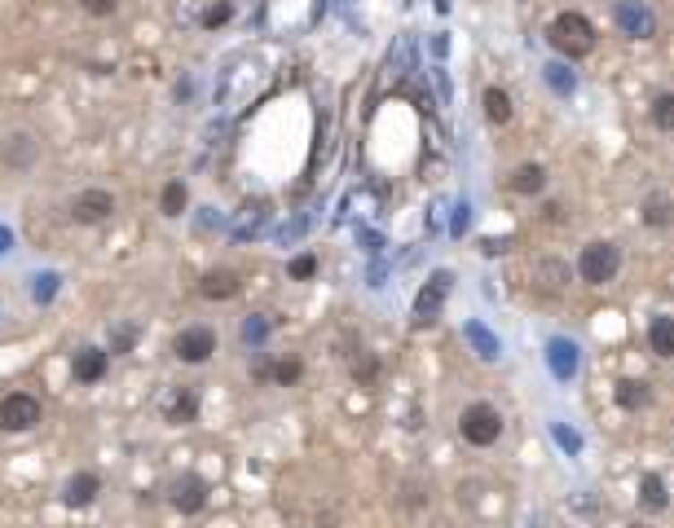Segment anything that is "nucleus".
Instances as JSON below:
<instances>
[{"label": "nucleus", "instance_id": "nucleus-9", "mask_svg": "<svg viewBox=\"0 0 674 528\" xmlns=\"http://www.w3.org/2000/svg\"><path fill=\"white\" fill-rule=\"evenodd\" d=\"M110 211H115L110 190H84V194H75V199H71V216H75L80 225H102Z\"/></svg>", "mask_w": 674, "mask_h": 528}, {"label": "nucleus", "instance_id": "nucleus-15", "mask_svg": "<svg viewBox=\"0 0 674 528\" xmlns=\"http://www.w3.org/2000/svg\"><path fill=\"white\" fill-rule=\"evenodd\" d=\"M639 507H644V511H666V507H670V493H666V480H661V475H644V480H639Z\"/></svg>", "mask_w": 674, "mask_h": 528}, {"label": "nucleus", "instance_id": "nucleus-27", "mask_svg": "<svg viewBox=\"0 0 674 528\" xmlns=\"http://www.w3.org/2000/svg\"><path fill=\"white\" fill-rule=\"evenodd\" d=\"M467 339H471V344L480 348V357H489V362L498 357V344H494V339H489V335H485L480 326H467Z\"/></svg>", "mask_w": 674, "mask_h": 528}, {"label": "nucleus", "instance_id": "nucleus-13", "mask_svg": "<svg viewBox=\"0 0 674 528\" xmlns=\"http://www.w3.org/2000/svg\"><path fill=\"white\" fill-rule=\"evenodd\" d=\"M194 414H199V396L190 392V387H177L172 396H168V405H163V419L168 422H194Z\"/></svg>", "mask_w": 674, "mask_h": 528}, {"label": "nucleus", "instance_id": "nucleus-25", "mask_svg": "<svg viewBox=\"0 0 674 528\" xmlns=\"http://www.w3.org/2000/svg\"><path fill=\"white\" fill-rule=\"evenodd\" d=\"M57 282H62L57 273H45V277H36V286H31V300H36V304H49L53 295H57Z\"/></svg>", "mask_w": 674, "mask_h": 528}, {"label": "nucleus", "instance_id": "nucleus-29", "mask_svg": "<svg viewBox=\"0 0 674 528\" xmlns=\"http://www.w3.org/2000/svg\"><path fill=\"white\" fill-rule=\"evenodd\" d=\"M80 9L93 13V18H110V13L119 9V0H80Z\"/></svg>", "mask_w": 674, "mask_h": 528}, {"label": "nucleus", "instance_id": "nucleus-7", "mask_svg": "<svg viewBox=\"0 0 674 528\" xmlns=\"http://www.w3.org/2000/svg\"><path fill=\"white\" fill-rule=\"evenodd\" d=\"M168 502H172L181 515H199V511L208 507V484H203L199 475H181V480H172Z\"/></svg>", "mask_w": 674, "mask_h": 528}, {"label": "nucleus", "instance_id": "nucleus-17", "mask_svg": "<svg viewBox=\"0 0 674 528\" xmlns=\"http://www.w3.org/2000/svg\"><path fill=\"white\" fill-rule=\"evenodd\" d=\"M648 348L670 362L674 357V317H652V326H648Z\"/></svg>", "mask_w": 674, "mask_h": 528}, {"label": "nucleus", "instance_id": "nucleus-1", "mask_svg": "<svg viewBox=\"0 0 674 528\" xmlns=\"http://www.w3.org/2000/svg\"><path fill=\"white\" fill-rule=\"evenodd\" d=\"M547 40H551V49L565 53V57H586V53L595 49V27H591V18L586 13H560L556 22H551V31H547Z\"/></svg>", "mask_w": 674, "mask_h": 528}, {"label": "nucleus", "instance_id": "nucleus-30", "mask_svg": "<svg viewBox=\"0 0 674 528\" xmlns=\"http://www.w3.org/2000/svg\"><path fill=\"white\" fill-rule=\"evenodd\" d=\"M264 335H269V326H264L260 317H247V321H243V344H260Z\"/></svg>", "mask_w": 674, "mask_h": 528}, {"label": "nucleus", "instance_id": "nucleus-24", "mask_svg": "<svg viewBox=\"0 0 674 528\" xmlns=\"http://www.w3.org/2000/svg\"><path fill=\"white\" fill-rule=\"evenodd\" d=\"M133 344H137V326H128V321H124V326H115V330H110V353H128Z\"/></svg>", "mask_w": 674, "mask_h": 528}, {"label": "nucleus", "instance_id": "nucleus-28", "mask_svg": "<svg viewBox=\"0 0 674 528\" xmlns=\"http://www.w3.org/2000/svg\"><path fill=\"white\" fill-rule=\"evenodd\" d=\"M287 273H291L296 282H305V277H313V273H317V256H296V260L287 264Z\"/></svg>", "mask_w": 674, "mask_h": 528}, {"label": "nucleus", "instance_id": "nucleus-5", "mask_svg": "<svg viewBox=\"0 0 674 528\" xmlns=\"http://www.w3.org/2000/svg\"><path fill=\"white\" fill-rule=\"evenodd\" d=\"M172 353H177V362H186V366H203L212 353H216V330H212V326H186V330L172 339Z\"/></svg>", "mask_w": 674, "mask_h": 528}, {"label": "nucleus", "instance_id": "nucleus-21", "mask_svg": "<svg viewBox=\"0 0 674 528\" xmlns=\"http://www.w3.org/2000/svg\"><path fill=\"white\" fill-rule=\"evenodd\" d=\"M648 119H652L661 132H674V93H657L652 106H648Z\"/></svg>", "mask_w": 674, "mask_h": 528}, {"label": "nucleus", "instance_id": "nucleus-16", "mask_svg": "<svg viewBox=\"0 0 674 528\" xmlns=\"http://www.w3.org/2000/svg\"><path fill=\"white\" fill-rule=\"evenodd\" d=\"M512 190L516 194H542L547 190V167L542 163H520L512 172Z\"/></svg>", "mask_w": 674, "mask_h": 528}, {"label": "nucleus", "instance_id": "nucleus-19", "mask_svg": "<svg viewBox=\"0 0 674 528\" xmlns=\"http://www.w3.org/2000/svg\"><path fill=\"white\" fill-rule=\"evenodd\" d=\"M36 158V137L31 132H13L9 141H4V163L9 167H27Z\"/></svg>", "mask_w": 674, "mask_h": 528}, {"label": "nucleus", "instance_id": "nucleus-20", "mask_svg": "<svg viewBox=\"0 0 674 528\" xmlns=\"http://www.w3.org/2000/svg\"><path fill=\"white\" fill-rule=\"evenodd\" d=\"M613 396H618V405H622V410H644V405L652 401V392H648V383H639V379H622Z\"/></svg>", "mask_w": 674, "mask_h": 528}, {"label": "nucleus", "instance_id": "nucleus-14", "mask_svg": "<svg viewBox=\"0 0 674 528\" xmlns=\"http://www.w3.org/2000/svg\"><path fill=\"white\" fill-rule=\"evenodd\" d=\"M639 211H644V225H648V229H670L674 225V199L670 194H648Z\"/></svg>", "mask_w": 674, "mask_h": 528}, {"label": "nucleus", "instance_id": "nucleus-26", "mask_svg": "<svg viewBox=\"0 0 674 528\" xmlns=\"http://www.w3.org/2000/svg\"><path fill=\"white\" fill-rule=\"evenodd\" d=\"M300 374H305V366H300L296 357H291V362H278V366L269 370V379H273V383H282V387H287V383H296Z\"/></svg>", "mask_w": 674, "mask_h": 528}, {"label": "nucleus", "instance_id": "nucleus-4", "mask_svg": "<svg viewBox=\"0 0 674 528\" xmlns=\"http://www.w3.org/2000/svg\"><path fill=\"white\" fill-rule=\"evenodd\" d=\"M40 401L31 396V392H9L4 401H0V431H31L36 422H40Z\"/></svg>", "mask_w": 674, "mask_h": 528}, {"label": "nucleus", "instance_id": "nucleus-2", "mask_svg": "<svg viewBox=\"0 0 674 528\" xmlns=\"http://www.w3.org/2000/svg\"><path fill=\"white\" fill-rule=\"evenodd\" d=\"M618 268H622V247L604 243V238L591 243V247H582V256H577V277L586 286H609L618 277Z\"/></svg>", "mask_w": 674, "mask_h": 528}, {"label": "nucleus", "instance_id": "nucleus-11", "mask_svg": "<svg viewBox=\"0 0 674 528\" xmlns=\"http://www.w3.org/2000/svg\"><path fill=\"white\" fill-rule=\"evenodd\" d=\"M238 286H243V282H238L234 268H208L203 282H199V295H203V300H234Z\"/></svg>", "mask_w": 674, "mask_h": 528}, {"label": "nucleus", "instance_id": "nucleus-12", "mask_svg": "<svg viewBox=\"0 0 674 528\" xmlns=\"http://www.w3.org/2000/svg\"><path fill=\"white\" fill-rule=\"evenodd\" d=\"M98 493H102V480H98L93 472H80V475H71V480H66L62 502H66V507H89Z\"/></svg>", "mask_w": 674, "mask_h": 528}, {"label": "nucleus", "instance_id": "nucleus-10", "mask_svg": "<svg viewBox=\"0 0 674 528\" xmlns=\"http://www.w3.org/2000/svg\"><path fill=\"white\" fill-rule=\"evenodd\" d=\"M106 366H110V353L106 348H80L75 353V362H71V374H75V383H102L106 379Z\"/></svg>", "mask_w": 674, "mask_h": 528}, {"label": "nucleus", "instance_id": "nucleus-8", "mask_svg": "<svg viewBox=\"0 0 674 528\" xmlns=\"http://www.w3.org/2000/svg\"><path fill=\"white\" fill-rule=\"evenodd\" d=\"M618 27H622L630 40H652L657 18L648 13V4H644V0H622V4H618Z\"/></svg>", "mask_w": 674, "mask_h": 528}, {"label": "nucleus", "instance_id": "nucleus-22", "mask_svg": "<svg viewBox=\"0 0 674 528\" xmlns=\"http://www.w3.org/2000/svg\"><path fill=\"white\" fill-rule=\"evenodd\" d=\"M186 203H190L186 185H181V181H168V185H163V199H159L163 216H181V211H186Z\"/></svg>", "mask_w": 674, "mask_h": 528}, {"label": "nucleus", "instance_id": "nucleus-3", "mask_svg": "<svg viewBox=\"0 0 674 528\" xmlns=\"http://www.w3.org/2000/svg\"><path fill=\"white\" fill-rule=\"evenodd\" d=\"M459 431H463L467 445H476V449H489V445L503 436V414H498L489 401H471L463 414H459Z\"/></svg>", "mask_w": 674, "mask_h": 528}, {"label": "nucleus", "instance_id": "nucleus-18", "mask_svg": "<svg viewBox=\"0 0 674 528\" xmlns=\"http://www.w3.org/2000/svg\"><path fill=\"white\" fill-rule=\"evenodd\" d=\"M480 102H485V119H489V123H498V128H503V123H512L516 106H512V98H507L503 89H485V98H480Z\"/></svg>", "mask_w": 674, "mask_h": 528}, {"label": "nucleus", "instance_id": "nucleus-31", "mask_svg": "<svg viewBox=\"0 0 674 528\" xmlns=\"http://www.w3.org/2000/svg\"><path fill=\"white\" fill-rule=\"evenodd\" d=\"M9 243H13V234H9V229L0 225V251H9Z\"/></svg>", "mask_w": 674, "mask_h": 528}, {"label": "nucleus", "instance_id": "nucleus-6", "mask_svg": "<svg viewBox=\"0 0 674 528\" xmlns=\"http://www.w3.org/2000/svg\"><path fill=\"white\" fill-rule=\"evenodd\" d=\"M450 273H432L428 277V286L415 295V321L419 326H428V321H436L441 317V309H445V300H450Z\"/></svg>", "mask_w": 674, "mask_h": 528}, {"label": "nucleus", "instance_id": "nucleus-23", "mask_svg": "<svg viewBox=\"0 0 674 528\" xmlns=\"http://www.w3.org/2000/svg\"><path fill=\"white\" fill-rule=\"evenodd\" d=\"M229 18H234V4H229V0H216V4H208V9H203V27H208V31L225 27Z\"/></svg>", "mask_w": 674, "mask_h": 528}]
</instances>
